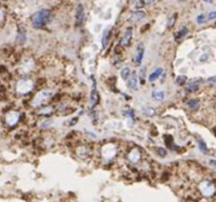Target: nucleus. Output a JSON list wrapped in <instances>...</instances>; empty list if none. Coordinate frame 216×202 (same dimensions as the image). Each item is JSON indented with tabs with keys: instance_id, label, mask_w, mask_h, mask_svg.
Masks as SVG:
<instances>
[{
	"instance_id": "obj_1",
	"label": "nucleus",
	"mask_w": 216,
	"mask_h": 202,
	"mask_svg": "<svg viewBox=\"0 0 216 202\" xmlns=\"http://www.w3.org/2000/svg\"><path fill=\"white\" fill-rule=\"evenodd\" d=\"M51 19V12L49 10H41L37 12L32 18L33 26L36 29H41L47 24Z\"/></svg>"
},
{
	"instance_id": "obj_2",
	"label": "nucleus",
	"mask_w": 216,
	"mask_h": 202,
	"mask_svg": "<svg viewBox=\"0 0 216 202\" xmlns=\"http://www.w3.org/2000/svg\"><path fill=\"white\" fill-rule=\"evenodd\" d=\"M84 20V7L82 4H78L75 13V24L76 26H80Z\"/></svg>"
},
{
	"instance_id": "obj_3",
	"label": "nucleus",
	"mask_w": 216,
	"mask_h": 202,
	"mask_svg": "<svg viewBox=\"0 0 216 202\" xmlns=\"http://www.w3.org/2000/svg\"><path fill=\"white\" fill-rule=\"evenodd\" d=\"M146 18V12H143V11H136V12L132 13L129 18H128V21H129L130 23H137L139 22V21H141L142 19H145Z\"/></svg>"
},
{
	"instance_id": "obj_4",
	"label": "nucleus",
	"mask_w": 216,
	"mask_h": 202,
	"mask_svg": "<svg viewBox=\"0 0 216 202\" xmlns=\"http://www.w3.org/2000/svg\"><path fill=\"white\" fill-rule=\"evenodd\" d=\"M32 82L29 80H21L18 82L17 84V91L20 93V94H25V93L30 92L32 90Z\"/></svg>"
},
{
	"instance_id": "obj_5",
	"label": "nucleus",
	"mask_w": 216,
	"mask_h": 202,
	"mask_svg": "<svg viewBox=\"0 0 216 202\" xmlns=\"http://www.w3.org/2000/svg\"><path fill=\"white\" fill-rule=\"evenodd\" d=\"M51 96H52V93L49 91L40 92L35 98V105H39V104H42V103L47 102V100H49Z\"/></svg>"
},
{
	"instance_id": "obj_6",
	"label": "nucleus",
	"mask_w": 216,
	"mask_h": 202,
	"mask_svg": "<svg viewBox=\"0 0 216 202\" xmlns=\"http://www.w3.org/2000/svg\"><path fill=\"white\" fill-rule=\"evenodd\" d=\"M18 119H19V114L17 112H9L5 116V122L9 124L10 126L15 125L16 123L18 122Z\"/></svg>"
},
{
	"instance_id": "obj_7",
	"label": "nucleus",
	"mask_w": 216,
	"mask_h": 202,
	"mask_svg": "<svg viewBox=\"0 0 216 202\" xmlns=\"http://www.w3.org/2000/svg\"><path fill=\"white\" fill-rule=\"evenodd\" d=\"M132 37H133V29L132 28H128L126 30V33H124V37H122L121 41H120V44L124 46H127L130 44L131 40H132Z\"/></svg>"
},
{
	"instance_id": "obj_8",
	"label": "nucleus",
	"mask_w": 216,
	"mask_h": 202,
	"mask_svg": "<svg viewBox=\"0 0 216 202\" xmlns=\"http://www.w3.org/2000/svg\"><path fill=\"white\" fill-rule=\"evenodd\" d=\"M200 192L206 196H210L212 195L213 192H214V187L210 182L205 181L200 184Z\"/></svg>"
},
{
	"instance_id": "obj_9",
	"label": "nucleus",
	"mask_w": 216,
	"mask_h": 202,
	"mask_svg": "<svg viewBox=\"0 0 216 202\" xmlns=\"http://www.w3.org/2000/svg\"><path fill=\"white\" fill-rule=\"evenodd\" d=\"M143 55H145V46L142 44H139L136 50V56H135V63L136 64H140L141 61H142Z\"/></svg>"
},
{
	"instance_id": "obj_10",
	"label": "nucleus",
	"mask_w": 216,
	"mask_h": 202,
	"mask_svg": "<svg viewBox=\"0 0 216 202\" xmlns=\"http://www.w3.org/2000/svg\"><path fill=\"white\" fill-rule=\"evenodd\" d=\"M199 84H200V80L199 79H196V80L191 81L189 84L186 86V91L188 93H194L196 92L197 90L199 89Z\"/></svg>"
},
{
	"instance_id": "obj_11",
	"label": "nucleus",
	"mask_w": 216,
	"mask_h": 202,
	"mask_svg": "<svg viewBox=\"0 0 216 202\" xmlns=\"http://www.w3.org/2000/svg\"><path fill=\"white\" fill-rule=\"evenodd\" d=\"M98 101H99V96H98L97 90H96L95 82L93 84V91L91 93V103H92V108H94L98 104Z\"/></svg>"
},
{
	"instance_id": "obj_12",
	"label": "nucleus",
	"mask_w": 216,
	"mask_h": 202,
	"mask_svg": "<svg viewBox=\"0 0 216 202\" xmlns=\"http://www.w3.org/2000/svg\"><path fill=\"white\" fill-rule=\"evenodd\" d=\"M138 79H137V76L133 75L130 77V79L128 80V87H129L130 90H132V91H136V90L138 89Z\"/></svg>"
},
{
	"instance_id": "obj_13",
	"label": "nucleus",
	"mask_w": 216,
	"mask_h": 202,
	"mask_svg": "<svg viewBox=\"0 0 216 202\" xmlns=\"http://www.w3.org/2000/svg\"><path fill=\"white\" fill-rule=\"evenodd\" d=\"M162 73H164V70H162L161 68H157L155 72H153V73H152L151 75H150V77H149V80H150L151 82H154V81L156 80V79H158L159 77L162 75Z\"/></svg>"
},
{
	"instance_id": "obj_14",
	"label": "nucleus",
	"mask_w": 216,
	"mask_h": 202,
	"mask_svg": "<svg viewBox=\"0 0 216 202\" xmlns=\"http://www.w3.org/2000/svg\"><path fill=\"white\" fill-rule=\"evenodd\" d=\"M188 32H189L188 29H187V28H182V29H181V30L175 35V40L177 41V42H180V41L182 40V39L187 36Z\"/></svg>"
},
{
	"instance_id": "obj_15",
	"label": "nucleus",
	"mask_w": 216,
	"mask_h": 202,
	"mask_svg": "<svg viewBox=\"0 0 216 202\" xmlns=\"http://www.w3.org/2000/svg\"><path fill=\"white\" fill-rule=\"evenodd\" d=\"M109 37H110V28H106L105 31H103V34H102V47L106 49V44L109 42Z\"/></svg>"
},
{
	"instance_id": "obj_16",
	"label": "nucleus",
	"mask_w": 216,
	"mask_h": 202,
	"mask_svg": "<svg viewBox=\"0 0 216 202\" xmlns=\"http://www.w3.org/2000/svg\"><path fill=\"white\" fill-rule=\"evenodd\" d=\"M155 2V0H138L136 2V7L137 9H141L143 7H146V5H151Z\"/></svg>"
},
{
	"instance_id": "obj_17",
	"label": "nucleus",
	"mask_w": 216,
	"mask_h": 202,
	"mask_svg": "<svg viewBox=\"0 0 216 202\" xmlns=\"http://www.w3.org/2000/svg\"><path fill=\"white\" fill-rule=\"evenodd\" d=\"M120 76H121V78L124 79V80H129L130 79V77H131V70H130V68H122L121 72H120Z\"/></svg>"
},
{
	"instance_id": "obj_18",
	"label": "nucleus",
	"mask_w": 216,
	"mask_h": 202,
	"mask_svg": "<svg viewBox=\"0 0 216 202\" xmlns=\"http://www.w3.org/2000/svg\"><path fill=\"white\" fill-rule=\"evenodd\" d=\"M129 158H130V160L132 161V162H137L138 160H139V158H140V154H139V152L138 151H132L131 152V154L129 155Z\"/></svg>"
},
{
	"instance_id": "obj_19",
	"label": "nucleus",
	"mask_w": 216,
	"mask_h": 202,
	"mask_svg": "<svg viewBox=\"0 0 216 202\" xmlns=\"http://www.w3.org/2000/svg\"><path fill=\"white\" fill-rule=\"evenodd\" d=\"M153 98L157 101H160L164 99V93L162 91H154L153 94H152Z\"/></svg>"
},
{
	"instance_id": "obj_20",
	"label": "nucleus",
	"mask_w": 216,
	"mask_h": 202,
	"mask_svg": "<svg viewBox=\"0 0 216 202\" xmlns=\"http://www.w3.org/2000/svg\"><path fill=\"white\" fill-rule=\"evenodd\" d=\"M176 18H177V14H173L171 17L169 18L168 23H167V28L168 29H172L173 26H174L175 22H176Z\"/></svg>"
},
{
	"instance_id": "obj_21",
	"label": "nucleus",
	"mask_w": 216,
	"mask_h": 202,
	"mask_svg": "<svg viewBox=\"0 0 216 202\" xmlns=\"http://www.w3.org/2000/svg\"><path fill=\"white\" fill-rule=\"evenodd\" d=\"M198 147H199V150H200L204 154H207L208 153V147H207L206 143L202 141V140H198Z\"/></svg>"
},
{
	"instance_id": "obj_22",
	"label": "nucleus",
	"mask_w": 216,
	"mask_h": 202,
	"mask_svg": "<svg viewBox=\"0 0 216 202\" xmlns=\"http://www.w3.org/2000/svg\"><path fill=\"white\" fill-rule=\"evenodd\" d=\"M188 105H189V108H192V110H197L199 106V103L197 100H190L188 102Z\"/></svg>"
},
{
	"instance_id": "obj_23",
	"label": "nucleus",
	"mask_w": 216,
	"mask_h": 202,
	"mask_svg": "<svg viewBox=\"0 0 216 202\" xmlns=\"http://www.w3.org/2000/svg\"><path fill=\"white\" fill-rule=\"evenodd\" d=\"M142 113L146 116H153L154 114H155V112H154L153 108H143Z\"/></svg>"
},
{
	"instance_id": "obj_24",
	"label": "nucleus",
	"mask_w": 216,
	"mask_h": 202,
	"mask_svg": "<svg viewBox=\"0 0 216 202\" xmlns=\"http://www.w3.org/2000/svg\"><path fill=\"white\" fill-rule=\"evenodd\" d=\"M186 80H187V77L183 75L177 76V78H176V82H177V84H179V86H183V84L186 83Z\"/></svg>"
},
{
	"instance_id": "obj_25",
	"label": "nucleus",
	"mask_w": 216,
	"mask_h": 202,
	"mask_svg": "<svg viewBox=\"0 0 216 202\" xmlns=\"http://www.w3.org/2000/svg\"><path fill=\"white\" fill-rule=\"evenodd\" d=\"M17 40H18V41H20V43H22V42H25V34H23V33H19V34H18V36H17Z\"/></svg>"
},
{
	"instance_id": "obj_26",
	"label": "nucleus",
	"mask_w": 216,
	"mask_h": 202,
	"mask_svg": "<svg viewBox=\"0 0 216 202\" xmlns=\"http://www.w3.org/2000/svg\"><path fill=\"white\" fill-rule=\"evenodd\" d=\"M196 21H197V23H199V24H201V23H205V22H206V17H205V16L201 14V15H199L198 17H197Z\"/></svg>"
},
{
	"instance_id": "obj_27",
	"label": "nucleus",
	"mask_w": 216,
	"mask_h": 202,
	"mask_svg": "<svg viewBox=\"0 0 216 202\" xmlns=\"http://www.w3.org/2000/svg\"><path fill=\"white\" fill-rule=\"evenodd\" d=\"M208 19H209V20H214V19H216V11L210 13L209 16H208Z\"/></svg>"
},
{
	"instance_id": "obj_28",
	"label": "nucleus",
	"mask_w": 216,
	"mask_h": 202,
	"mask_svg": "<svg viewBox=\"0 0 216 202\" xmlns=\"http://www.w3.org/2000/svg\"><path fill=\"white\" fill-rule=\"evenodd\" d=\"M158 154H159V156H161V157H166L167 152H166V150H164V148L160 147V148H158Z\"/></svg>"
},
{
	"instance_id": "obj_29",
	"label": "nucleus",
	"mask_w": 216,
	"mask_h": 202,
	"mask_svg": "<svg viewBox=\"0 0 216 202\" xmlns=\"http://www.w3.org/2000/svg\"><path fill=\"white\" fill-rule=\"evenodd\" d=\"M208 82H209V83H211L212 86H216V76L209 78V79H208Z\"/></svg>"
},
{
	"instance_id": "obj_30",
	"label": "nucleus",
	"mask_w": 216,
	"mask_h": 202,
	"mask_svg": "<svg viewBox=\"0 0 216 202\" xmlns=\"http://www.w3.org/2000/svg\"><path fill=\"white\" fill-rule=\"evenodd\" d=\"M145 74H146V68H142L140 70V78H141V80H143V78H145Z\"/></svg>"
},
{
	"instance_id": "obj_31",
	"label": "nucleus",
	"mask_w": 216,
	"mask_h": 202,
	"mask_svg": "<svg viewBox=\"0 0 216 202\" xmlns=\"http://www.w3.org/2000/svg\"><path fill=\"white\" fill-rule=\"evenodd\" d=\"M207 58H208V56L207 55H204L202 57H200V61H206Z\"/></svg>"
},
{
	"instance_id": "obj_32",
	"label": "nucleus",
	"mask_w": 216,
	"mask_h": 202,
	"mask_svg": "<svg viewBox=\"0 0 216 202\" xmlns=\"http://www.w3.org/2000/svg\"><path fill=\"white\" fill-rule=\"evenodd\" d=\"M210 163H211L212 165L216 166V160H215V159H212V160H210Z\"/></svg>"
},
{
	"instance_id": "obj_33",
	"label": "nucleus",
	"mask_w": 216,
	"mask_h": 202,
	"mask_svg": "<svg viewBox=\"0 0 216 202\" xmlns=\"http://www.w3.org/2000/svg\"><path fill=\"white\" fill-rule=\"evenodd\" d=\"M2 17H3V12H2V11L0 10V20L2 19Z\"/></svg>"
},
{
	"instance_id": "obj_34",
	"label": "nucleus",
	"mask_w": 216,
	"mask_h": 202,
	"mask_svg": "<svg viewBox=\"0 0 216 202\" xmlns=\"http://www.w3.org/2000/svg\"><path fill=\"white\" fill-rule=\"evenodd\" d=\"M206 2H209V3H212V0H205Z\"/></svg>"
},
{
	"instance_id": "obj_35",
	"label": "nucleus",
	"mask_w": 216,
	"mask_h": 202,
	"mask_svg": "<svg viewBox=\"0 0 216 202\" xmlns=\"http://www.w3.org/2000/svg\"><path fill=\"white\" fill-rule=\"evenodd\" d=\"M180 1H185V0H180Z\"/></svg>"
}]
</instances>
